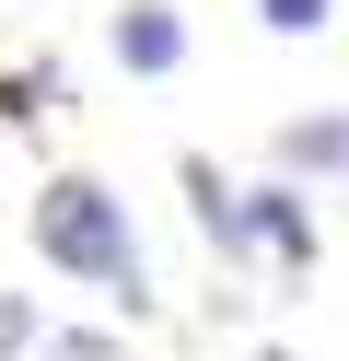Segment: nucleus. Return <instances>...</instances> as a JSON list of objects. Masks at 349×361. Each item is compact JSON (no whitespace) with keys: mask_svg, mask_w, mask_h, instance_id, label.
<instances>
[{"mask_svg":"<svg viewBox=\"0 0 349 361\" xmlns=\"http://www.w3.org/2000/svg\"><path fill=\"white\" fill-rule=\"evenodd\" d=\"M256 24H268V35H326L338 0H256Z\"/></svg>","mask_w":349,"mask_h":361,"instance_id":"423d86ee","label":"nucleus"},{"mask_svg":"<svg viewBox=\"0 0 349 361\" xmlns=\"http://www.w3.org/2000/svg\"><path fill=\"white\" fill-rule=\"evenodd\" d=\"M35 350H47V361H105V338H82V326H70V338H35Z\"/></svg>","mask_w":349,"mask_h":361,"instance_id":"0eeeda50","label":"nucleus"},{"mask_svg":"<svg viewBox=\"0 0 349 361\" xmlns=\"http://www.w3.org/2000/svg\"><path fill=\"white\" fill-rule=\"evenodd\" d=\"M116 71H140V82L186 71V12L175 0H128V12H116Z\"/></svg>","mask_w":349,"mask_h":361,"instance_id":"f03ea898","label":"nucleus"},{"mask_svg":"<svg viewBox=\"0 0 349 361\" xmlns=\"http://www.w3.org/2000/svg\"><path fill=\"white\" fill-rule=\"evenodd\" d=\"M35 338V303H0V350H23Z\"/></svg>","mask_w":349,"mask_h":361,"instance_id":"6e6552de","label":"nucleus"},{"mask_svg":"<svg viewBox=\"0 0 349 361\" xmlns=\"http://www.w3.org/2000/svg\"><path fill=\"white\" fill-rule=\"evenodd\" d=\"M186 210H198L209 257H256V198H233L221 164H198V152H186Z\"/></svg>","mask_w":349,"mask_h":361,"instance_id":"7ed1b4c3","label":"nucleus"},{"mask_svg":"<svg viewBox=\"0 0 349 361\" xmlns=\"http://www.w3.org/2000/svg\"><path fill=\"white\" fill-rule=\"evenodd\" d=\"M35 257L70 268V280H93L105 303H152V268H140V233H128V198L93 187V175H47L35 187Z\"/></svg>","mask_w":349,"mask_h":361,"instance_id":"f257e3e1","label":"nucleus"},{"mask_svg":"<svg viewBox=\"0 0 349 361\" xmlns=\"http://www.w3.org/2000/svg\"><path fill=\"white\" fill-rule=\"evenodd\" d=\"M256 245H268L279 268H314V210H302V175L256 187Z\"/></svg>","mask_w":349,"mask_h":361,"instance_id":"20e7f679","label":"nucleus"},{"mask_svg":"<svg viewBox=\"0 0 349 361\" xmlns=\"http://www.w3.org/2000/svg\"><path fill=\"white\" fill-rule=\"evenodd\" d=\"M279 175H349V117H291L279 128Z\"/></svg>","mask_w":349,"mask_h":361,"instance_id":"39448f33","label":"nucleus"}]
</instances>
